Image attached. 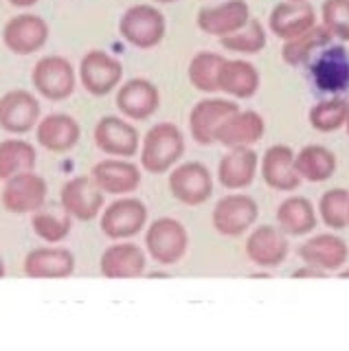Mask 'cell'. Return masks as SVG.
Segmentation results:
<instances>
[{
    "label": "cell",
    "instance_id": "1",
    "mask_svg": "<svg viewBox=\"0 0 349 351\" xmlns=\"http://www.w3.org/2000/svg\"><path fill=\"white\" fill-rule=\"evenodd\" d=\"M184 156V136L176 123L163 121L141 141V167L149 173H167Z\"/></svg>",
    "mask_w": 349,
    "mask_h": 351
},
{
    "label": "cell",
    "instance_id": "2",
    "mask_svg": "<svg viewBox=\"0 0 349 351\" xmlns=\"http://www.w3.org/2000/svg\"><path fill=\"white\" fill-rule=\"evenodd\" d=\"M308 80L316 93L334 97L349 93V49L327 44L308 62Z\"/></svg>",
    "mask_w": 349,
    "mask_h": 351
},
{
    "label": "cell",
    "instance_id": "3",
    "mask_svg": "<svg viewBox=\"0 0 349 351\" xmlns=\"http://www.w3.org/2000/svg\"><path fill=\"white\" fill-rule=\"evenodd\" d=\"M189 248V233L176 217H156L145 228V250L158 266L178 263Z\"/></svg>",
    "mask_w": 349,
    "mask_h": 351
},
{
    "label": "cell",
    "instance_id": "4",
    "mask_svg": "<svg viewBox=\"0 0 349 351\" xmlns=\"http://www.w3.org/2000/svg\"><path fill=\"white\" fill-rule=\"evenodd\" d=\"M121 38L136 49H154L167 33V20L154 5H132L119 20Z\"/></svg>",
    "mask_w": 349,
    "mask_h": 351
},
{
    "label": "cell",
    "instance_id": "5",
    "mask_svg": "<svg viewBox=\"0 0 349 351\" xmlns=\"http://www.w3.org/2000/svg\"><path fill=\"white\" fill-rule=\"evenodd\" d=\"M259 217V206L255 197L248 193L235 191L222 195L215 202L213 213H211V224L217 235L222 237H242L250 228L255 226Z\"/></svg>",
    "mask_w": 349,
    "mask_h": 351
},
{
    "label": "cell",
    "instance_id": "6",
    "mask_svg": "<svg viewBox=\"0 0 349 351\" xmlns=\"http://www.w3.org/2000/svg\"><path fill=\"white\" fill-rule=\"evenodd\" d=\"M169 193L184 206H200L213 195V176L209 167L198 160L178 162L169 171Z\"/></svg>",
    "mask_w": 349,
    "mask_h": 351
},
{
    "label": "cell",
    "instance_id": "7",
    "mask_svg": "<svg viewBox=\"0 0 349 351\" xmlns=\"http://www.w3.org/2000/svg\"><path fill=\"white\" fill-rule=\"evenodd\" d=\"M31 82L36 90L49 101H64L75 93L77 75L73 64L62 55H45L31 71Z\"/></svg>",
    "mask_w": 349,
    "mask_h": 351
},
{
    "label": "cell",
    "instance_id": "8",
    "mask_svg": "<svg viewBox=\"0 0 349 351\" xmlns=\"http://www.w3.org/2000/svg\"><path fill=\"white\" fill-rule=\"evenodd\" d=\"M147 206L132 195H121L108 204L99 215V226L108 239H130L145 230Z\"/></svg>",
    "mask_w": 349,
    "mask_h": 351
},
{
    "label": "cell",
    "instance_id": "9",
    "mask_svg": "<svg viewBox=\"0 0 349 351\" xmlns=\"http://www.w3.org/2000/svg\"><path fill=\"white\" fill-rule=\"evenodd\" d=\"M47 195H49L47 180L42 178L40 173H36L34 169H29V171H20V173L12 176L9 180H5L0 200H3V206L9 213L27 215V213L40 211L47 202Z\"/></svg>",
    "mask_w": 349,
    "mask_h": 351
},
{
    "label": "cell",
    "instance_id": "10",
    "mask_svg": "<svg viewBox=\"0 0 349 351\" xmlns=\"http://www.w3.org/2000/svg\"><path fill=\"white\" fill-rule=\"evenodd\" d=\"M123 77V64L110 53L93 49L80 62V82L93 97H106L117 90Z\"/></svg>",
    "mask_w": 349,
    "mask_h": 351
},
{
    "label": "cell",
    "instance_id": "11",
    "mask_svg": "<svg viewBox=\"0 0 349 351\" xmlns=\"http://www.w3.org/2000/svg\"><path fill=\"white\" fill-rule=\"evenodd\" d=\"M244 250L253 266L264 268V270H275L288 259V252H290L288 235L283 233L279 226L259 224L255 228H250Z\"/></svg>",
    "mask_w": 349,
    "mask_h": 351
},
{
    "label": "cell",
    "instance_id": "12",
    "mask_svg": "<svg viewBox=\"0 0 349 351\" xmlns=\"http://www.w3.org/2000/svg\"><path fill=\"white\" fill-rule=\"evenodd\" d=\"M104 197L106 193L97 186L93 176H75L62 184L60 204L73 219L80 222H91L104 211Z\"/></svg>",
    "mask_w": 349,
    "mask_h": 351
},
{
    "label": "cell",
    "instance_id": "13",
    "mask_svg": "<svg viewBox=\"0 0 349 351\" xmlns=\"http://www.w3.org/2000/svg\"><path fill=\"white\" fill-rule=\"evenodd\" d=\"M93 138L97 147L115 158H132L141 149L139 130L130 121L115 114L101 117L97 121Z\"/></svg>",
    "mask_w": 349,
    "mask_h": 351
},
{
    "label": "cell",
    "instance_id": "14",
    "mask_svg": "<svg viewBox=\"0 0 349 351\" xmlns=\"http://www.w3.org/2000/svg\"><path fill=\"white\" fill-rule=\"evenodd\" d=\"M147 268V250L134 241L117 239L101 252L99 270L106 279H139Z\"/></svg>",
    "mask_w": 349,
    "mask_h": 351
},
{
    "label": "cell",
    "instance_id": "15",
    "mask_svg": "<svg viewBox=\"0 0 349 351\" xmlns=\"http://www.w3.org/2000/svg\"><path fill=\"white\" fill-rule=\"evenodd\" d=\"M294 152L290 145H270L264 156L259 160V171L261 178H264L266 186H270L272 191H281V193H290L297 191L301 186V176L294 167Z\"/></svg>",
    "mask_w": 349,
    "mask_h": 351
},
{
    "label": "cell",
    "instance_id": "16",
    "mask_svg": "<svg viewBox=\"0 0 349 351\" xmlns=\"http://www.w3.org/2000/svg\"><path fill=\"white\" fill-rule=\"evenodd\" d=\"M40 121V101L34 93L14 88L0 97V130L9 134H27Z\"/></svg>",
    "mask_w": 349,
    "mask_h": 351
},
{
    "label": "cell",
    "instance_id": "17",
    "mask_svg": "<svg viewBox=\"0 0 349 351\" xmlns=\"http://www.w3.org/2000/svg\"><path fill=\"white\" fill-rule=\"evenodd\" d=\"M49 40V25L36 14H18L3 27L5 47L16 55H34Z\"/></svg>",
    "mask_w": 349,
    "mask_h": 351
},
{
    "label": "cell",
    "instance_id": "18",
    "mask_svg": "<svg viewBox=\"0 0 349 351\" xmlns=\"http://www.w3.org/2000/svg\"><path fill=\"white\" fill-rule=\"evenodd\" d=\"M297 255L303 263H310L325 272H338L347 266L349 246L338 233H316L299 246Z\"/></svg>",
    "mask_w": 349,
    "mask_h": 351
},
{
    "label": "cell",
    "instance_id": "19",
    "mask_svg": "<svg viewBox=\"0 0 349 351\" xmlns=\"http://www.w3.org/2000/svg\"><path fill=\"white\" fill-rule=\"evenodd\" d=\"M235 110H239L235 99H217L209 97L198 101L189 112V132L191 138L198 145L209 147L215 143V132L222 125V121L233 114Z\"/></svg>",
    "mask_w": 349,
    "mask_h": 351
},
{
    "label": "cell",
    "instance_id": "20",
    "mask_svg": "<svg viewBox=\"0 0 349 351\" xmlns=\"http://www.w3.org/2000/svg\"><path fill=\"white\" fill-rule=\"evenodd\" d=\"M266 134V121L255 110H235L215 132V143L226 149L253 147Z\"/></svg>",
    "mask_w": 349,
    "mask_h": 351
},
{
    "label": "cell",
    "instance_id": "21",
    "mask_svg": "<svg viewBox=\"0 0 349 351\" xmlns=\"http://www.w3.org/2000/svg\"><path fill=\"white\" fill-rule=\"evenodd\" d=\"M115 104L125 119L145 121L156 112L160 106V93L156 84H152L145 77H134L117 88Z\"/></svg>",
    "mask_w": 349,
    "mask_h": 351
},
{
    "label": "cell",
    "instance_id": "22",
    "mask_svg": "<svg viewBox=\"0 0 349 351\" xmlns=\"http://www.w3.org/2000/svg\"><path fill=\"white\" fill-rule=\"evenodd\" d=\"M253 18L246 0H226L215 7H202L195 16V25L206 36L224 38L246 27V22Z\"/></svg>",
    "mask_w": 349,
    "mask_h": 351
},
{
    "label": "cell",
    "instance_id": "23",
    "mask_svg": "<svg viewBox=\"0 0 349 351\" xmlns=\"http://www.w3.org/2000/svg\"><path fill=\"white\" fill-rule=\"evenodd\" d=\"M93 180L106 195H130L139 189L141 184V169L128 158L99 160L91 169Z\"/></svg>",
    "mask_w": 349,
    "mask_h": 351
},
{
    "label": "cell",
    "instance_id": "24",
    "mask_svg": "<svg viewBox=\"0 0 349 351\" xmlns=\"http://www.w3.org/2000/svg\"><path fill=\"white\" fill-rule=\"evenodd\" d=\"M316 25V9L308 0H286L272 7L268 16V29L272 36L281 38L283 42L301 36Z\"/></svg>",
    "mask_w": 349,
    "mask_h": 351
},
{
    "label": "cell",
    "instance_id": "25",
    "mask_svg": "<svg viewBox=\"0 0 349 351\" xmlns=\"http://www.w3.org/2000/svg\"><path fill=\"white\" fill-rule=\"evenodd\" d=\"M259 156L253 147H231L217 165V180L228 191L248 189L255 182Z\"/></svg>",
    "mask_w": 349,
    "mask_h": 351
},
{
    "label": "cell",
    "instance_id": "26",
    "mask_svg": "<svg viewBox=\"0 0 349 351\" xmlns=\"http://www.w3.org/2000/svg\"><path fill=\"white\" fill-rule=\"evenodd\" d=\"M23 270L29 279H67L75 272V255L62 246H42L27 252Z\"/></svg>",
    "mask_w": 349,
    "mask_h": 351
},
{
    "label": "cell",
    "instance_id": "27",
    "mask_svg": "<svg viewBox=\"0 0 349 351\" xmlns=\"http://www.w3.org/2000/svg\"><path fill=\"white\" fill-rule=\"evenodd\" d=\"M82 128L71 114L53 112L38 121L36 125V141L42 147L56 154L71 152L80 143Z\"/></svg>",
    "mask_w": 349,
    "mask_h": 351
},
{
    "label": "cell",
    "instance_id": "28",
    "mask_svg": "<svg viewBox=\"0 0 349 351\" xmlns=\"http://www.w3.org/2000/svg\"><path fill=\"white\" fill-rule=\"evenodd\" d=\"M261 77L253 62L235 58V60H224L220 77H217V93H224L231 99H250L259 90Z\"/></svg>",
    "mask_w": 349,
    "mask_h": 351
},
{
    "label": "cell",
    "instance_id": "29",
    "mask_svg": "<svg viewBox=\"0 0 349 351\" xmlns=\"http://www.w3.org/2000/svg\"><path fill=\"white\" fill-rule=\"evenodd\" d=\"M277 226L288 237H303L310 235L319 226V211L312 204V200L303 195H288L277 206Z\"/></svg>",
    "mask_w": 349,
    "mask_h": 351
},
{
    "label": "cell",
    "instance_id": "30",
    "mask_svg": "<svg viewBox=\"0 0 349 351\" xmlns=\"http://www.w3.org/2000/svg\"><path fill=\"white\" fill-rule=\"evenodd\" d=\"M294 167L301 180L319 184L330 180L338 169L336 154L325 145H305L294 154Z\"/></svg>",
    "mask_w": 349,
    "mask_h": 351
},
{
    "label": "cell",
    "instance_id": "31",
    "mask_svg": "<svg viewBox=\"0 0 349 351\" xmlns=\"http://www.w3.org/2000/svg\"><path fill=\"white\" fill-rule=\"evenodd\" d=\"M332 40H334V36L323 25H314L310 31H305L301 36L283 42L281 60L288 66H303V64H308L323 47L332 44Z\"/></svg>",
    "mask_w": 349,
    "mask_h": 351
},
{
    "label": "cell",
    "instance_id": "32",
    "mask_svg": "<svg viewBox=\"0 0 349 351\" xmlns=\"http://www.w3.org/2000/svg\"><path fill=\"white\" fill-rule=\"evenodd\" d=\"M347 112H349V101L345 99V95H334L316 101L310 108L308 121L312 130L321 132V134H332V132L345 128Z\"/></svg>",
    "mask_w": 349,
    "mask_h": 351
},
{
    "label": "cell",
    "instance_id": "33",
    "mask_svg": "<svg viewBox=\"0 0 349 351\" xmlns=\"http://www.w3.org/2000/svg\"><path fill=\"white\" fill-rule=\"evenodd\" d=\"M38 152L25 138H7L0 141V180H9L20 171H29L36 167Z\"/></svg>",
    "mask_w": 349,
    "mask_h": 351
},
{
    "label": "cell",
    "instance_id": "34",
    "mask_svg": "<svg viewBox=\"0 0 349 351\" xmlns=\"http://www.w3.org/2000/svg\"><path fill=\"white\" fill-rule=\"evenodd\" d=\"M224 60H226L224 55L215 53V51L195 53L189 62V69H187L189 84L195 88V90L206 93V95L217 93V77H220V69H222Z\"/></svg>",
    "mask_w": 349,
    "mask_h": 351
},
{
    "label": "cell",
    "instance_id": "35",
    "mask_svg": "<svg viewBox=\"0 0 349 351\" xmlns=\"http://www.w3.org/2000/svg\"><path fill=\"white\" fill-rule=\"evenodd\" d=\"M31 228L47 244H60L71 235L73 217L64 208L62 211H51V208L42 206L40 211L31 213Z\"/></svg>",
    "mask_w": 349,
    "mask_h": 351
},
{
    "label": "cell",
    "instance_id": "36",
    "mask_svg": "<svg viewBox=\"0 0 349 351\" xmlns=\"http://www.w3.org/2000/svg\"><path fill=\"white\" fill-rule=\"evenodd\" d=\"M222 44V49L237 53V55H255L259 51L266 49V27L261 25V20L257 18H250L246 22V27H242L239 31L231 33V36H224V38H217Z\"/></svg>",
    "mask_w": 349,
    "mask_h": 351
},
{
    "label": "cell",
    "instance_id": "37",
    "mask_svg": "<svg viewBox=\"0 0 349 351\" xmlns=\"http://www.w3.org/2000/svg\"><path fill=\"white\" fill-rule=\"evenodd\" d=\"M319 219L330 230H345L349 215V191L343 186L327 189L319 200Z\"/></svg>",
    "mask_w": 349,
    "mask_h": 351
},
{
    "label": "cell",
    "instance_id": "38",
    "mask_svg": "<svg viewBox=\"0 0 349 351\" xmlns=\"http://www.w3.org/2000/svg\"><path fill=\"white\" fill-rule=\"evenodd\" d=\"M321 25L334 38L349 42V0H323Z\"/></svg>",
    "mask_w": 349,
    "mask_h": 351
},
{
    "label": "cell",
    "instance_id": "39",
    "mask_svg": "<svg viewBox=\"0 0 349 351\" xmlns=\"http://www.w3.org/2000/svg\"><path fill=\"white\" fill-rule=\"evenodd\" d=\"M327 277H330V272L310 266V263H303L297 270H292V279H327Z\"/></svg>",
    "mask_w": 349,
    "mask_h": 351
},
{
    "label": "cell",
    "instance_id": "40",
    "mask_svg": "<svg viewBox=\"0 0 349 351\" xmlns=\"http://www.w3.org/2000/svg\"><path fill=\"white\" fill-rule=\"evenodd\" d=\"M9 5H14V7H34L38 0H7Z\"/></svg>",
    "mask_w": 349,
    "mask_h": 351
},
{
    "label": "cell",
    "instance_id": "41",
    "mask_svg": "<svg viewBox=\"0 0 349 351\" xmlns=\"http://www.w3.org/2000/svg\"><path fill=\"white\" fill-rule=\"evenodd\" d=\"M336 277H338V279H349V268H347V266H343L341 270L336 272Z\"/></svg>",
    "mask_w": 349,
    "mask_h": 351
},
{
    "label": "cell",
    "instance_id": "42",
    "mask_svg": "<svg viewBox=\"0 0 349 351\" xmlns=\"http://www.w3.org/2000/svg\"><path fill=\"white\" fill-rule=\"evenodd\" d=\"M7 274V268H5V261H3V257H0V279H3Z\"/></svg>",
    "mask_w": 349,
    "mask_h": 351
},
{
    "label": "cell",
    "instance_id": "43",
    "mask_svg": "<svg viewBox=\"0 0 349 351\" xmlns=\"http://www.w3.org/2000/svg\"><path fill=\"white\" fill-rule=\"evenodd\" d=\"M152 3H160V5H171V3H178V0H152Z\"/></svg>",
    "mask_w": 349,
    "mask_h": 351
},
{
    "label": "cell",
    "instance_id": "44",
    "mask_svg": "<svg viewBox=\"0 0 349 351\" xmlns=\"http://www.w3.org/2000/svg\"><path fill=\"white\" fill-rule=\"evenodd\" d=\"M345 130H347V134H349V112H347V123H345Z\"/></svg>",
    "mask_w": 349,
    "mask_h": 351
},
{
    "label": "cell",
    "instance_id": "45",
    "mask_svg": "<svg viewBox=\"0 0 349 351\" xmlns=\"http://www.w3.org/2000/svg\"><path fill=\"white\" fill-rule=\"evenodd\" d=\"M347 228H349V215H347Z\"/></svg>",
    "mask_w": 349,
    "mask_h": 351
}]
</instances>
